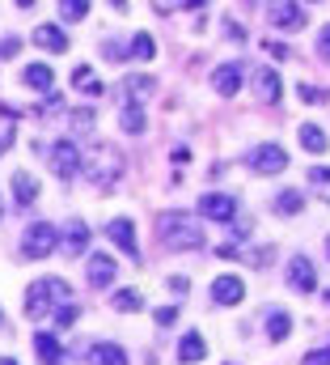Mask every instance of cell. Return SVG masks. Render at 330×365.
Returning <instances> with one entry per match:
<instances>
[{"label": "cell", "mask_w": 330, "mask_h": 365, "mask_svg": "<svg viewBox=\"0 0 330 365\" xmlns=\"http://www.w3.org/2000/svg\"><path fill=\"white\" fill-rule=\"evenodd\" d=\"M81 90L89 93V98H97V93H106V86H102V81H93V77H89V81H85Z\"/></svg>", "instance_id": "f35d334b"}, {"label": "cell", "mask_w": 330, "mask_h": 365, "mask_svg": "<svg viewBox=\"0 0 330 365\" xmlns=\"http://www.w3.org/2000/svg\"><path fill=\"white\" fill-rule=\"evenodd\" d=\"M68 297H73V284H68V280L43 276V280H34L30 293H26V314H30V319H43V314H51V310L68 306Z\"/></svg>", "instance_id": "7a4b0ae2"}, {"label": "cell", "mask_w": 330, "mask_h": 365, "mask_svg": "<svg viewBox=\"0 0 330 365\" xmlns=\"http://www.w3.org/2000/svg\"><path fill=\"white\" fill-rule=\"evenodd\" d=\"M34 349H38L43 365H60V357H64V353H60V340H55V336H47V331H38V336H34Z\"/></svg>", "instance_id": "603a6c76"}, {"label": "cell", "mask_w": 330, "mask_h": 365, "mask_svg": "<svg viewBox=\"0 0 330 365\" xmlns=\"http://www.w3.org/2000/svg\"><path fill=\"white\" fill-rule=\"evenodd\" d=\"M153 319H157V323H161V327H169V323H174V319H178V310H174V306H161V310H157V314H153Z\"/></svg>", "instance_id": "8d00e7d4"}, {"label": "cell", "mask_w": 330, "mask_h": 365, "mask_svg": "<svg viewBox=\"0 0 330 365\" xmlns=\"http://www.w3.org/2000/svg\"><path fill=\"white\" fill-rule=\"evenodd\" d=\"M51 170L64 182L73 179V175H81V153H77L73 140H55V145H51Z\"/></svg>", "instance_id": "8992f818"}, {"label": "cell", "mask_w": 330, "mask_h": 365, "mask_svg": "<svg viewBox=\"0 0 330 365\" xmlns=\"http://www.w3.org/2000/svg\"><path fill=\"white\" fill-rule=\"evenodd\" d=\"M153 51H157V47H153V38L140 30V34L132 38V56H136V60H153Z\"/></svg>", "instance_id": "83f0119b"}, {"label": "cell", "mask_w": 330, "mask_h": 365, "mask_svg": "<svg viewBox=\"0 0 330 365\" xmlns=\"http://www.w3.org/2000/svg\"><path fill=\"white\" fill-rule=\"evenodd\" d=\"M89 365H127V353L119 344H93L89 349Z\"/></svg>", "instance_id": "ffe728a7"}, {"label": "cell", "mask_w": 330, "mask_h": 365, "mask_svg": "<svg viewBox=\"0 0 330 365\" xmlns=\"http://www.w3.org/2000/svg\"><path fill=\"white\" fill-rule=\"evenodd\" d=\"M68 119H73V123H77L81 132H89V128H93V110H73Z\"/></svg>", "instance_id": "d6a6232c"}, {"label": "cell", "mask_w": 330, "mask_h": 365, "mask_svg": "<svg viewBox=\"0 0 330 365\" xmlns=\"http://www.w3.org/2000/svg\"><path fill=\"white\" fill-rule=\"evenodd\" d=\"M106 238H110V242H115L123 255H132V259L140 255V242H136V225H132L127 217H115V221L106 225Z\"/></svg>", "instance_id": "ba28073f"}, {"label": "cell", "mask_w": 330, "mask_h": 365, "mask_svg": "<svg viewBox=\"0 0 330 365\" xmlns=\"http://www.w3.org/2000/svg\"><path fill=\"white\" fill-rule=\"evenodd\" d=\"M17 51H21V38H4V43H0V60H4V56H17Z\"/></svg>", "instance_id": "74e56055"}, {"label": "cell", "mask_w": 330, "mask_h": 365, "mask_svg": "<svg viewBox=\"0 0 330 365\" xmlns=\"http://www.w3.org/2000/svg\"><path fill=\"white\" fill-rule=\"evenodd\" d=\"M157 238H161L165 251H199L208 242L191 212H165L161 221H157Z\"/></svg>", "instance_id": "6da1fadb"}, {"label": "cell", "mask_w": 330, "mask_h": 365, "mask_svg": "<svg viewBox=\"0 0 330 365\" xmlns=\"http://www.w3.org/2000/svg\"><path fill=\"white\" fill-rule=\"evenodd\" d=\"M60 13H64V21H81V17H89V4L85 0H68V4H60Z\"/></svg>", "instance_id": "f1b7e54d"}, {"label": "cell", "mask_w": 330, "mask_h": 365, "mask_svg": "<svg viewBox=\"0 0 330 365\" xmlns=\"http://www.w3.org/2000/svg\"><path fill=\"white\" fill-rule=\"evenodd\" d=\"M267 21H271L275 30H301V26H305V9H301V4H271V9H267Z\"/></svg>", "instance_id": "30bf717a"}, {"label": "cell", "mask_w": 330, "mask_h": 365, "mask_svg": "<svg viewBox=\"0 0 330 365\" xmlns=\"http://www.w3.org/2000/svg\"><path fill=\"white\" fill-rule=\"evenodd\" d=\"M21 81H26L30 90H38V93H51V86H55V73H51L47 64H30V68L21 73Z\"/></svg>", "instance_id": "ac0fdd59"}, {"label": "cell", "mask_w": 330, "mask_h": 365, "mask_svg": "<svg viewBox=\"0 0 330 365\" xmlns=\"http://www.w3.org/2000/svg\"><path fill=\"white\" fill-rule=\"evenodd\" d=\"M55 247H60V230L47 225V221H34V225L26 230V238H21V251H26L30 259H47Z\"/></svg>", "instance_id": "277c9868"}, {"label": "cell", "mask_w": 330, "mask_h": 365, "mask_svg": "<svg viewBox=\"0 0 330 365\" xmlns=\"http://www.w3.org/2000/svg\"><path fill=\"white\" fill-rule=\"evenodd\" d=\"M0 327H4V310H0Z\"/></svg>", "instance_id": "7bdbcfd3"}, {"label": "cell", "mask_w": 330, "mask_h": 365, "mask_svg": "<svg viewBox=\"0 0 330 365\" xmlns=\"http://www.w3.org/2000/svg\"><path fill=\"white\" fill-rule=\"evenodd\" d=\"M81 170L89 179L97 182L102 191H110L115 182L123 179V170H127V162H123V153L115 149V145H97L93 153H89V162H81Z\"/></svg>", "instance_id": "3957f363"}, {"label": "cell", "mask_w": 330, "mask_h": 365, "mask_svg": "<svg viewBox=\"0 0 330 365\" xmlns=\"http://www.w3.org/2000/svg\"><path fill=\"white\" fill-rule=\"evenodd\" d=\"M212 297L220 306H242L246 302V280L242 276H216L212 280Z\"/></svg>", "instance_id": "9c48e42d"}, {"label": "cell", "mask_w": 330, "mask_h": 365, "mask_svg": "<svg viewBox=\"0 0 330 365\" xmlns=\"http://www.w3.org/2000/svg\"><path fill=\"white\" fill-rule=\"evenodd\" d=\"M318 60H326V64H330V26L318 34Z\"/></svg>", "instance_id": "836d02e7"}, {"label": "cell", "mask_w": 330, "mask_h": 365, "mask_svg": "<svg viewBox=\"0 0 330 365\" xmlns=\"http://www.w3.org/2000/svg\"><path fill=\"white\" fill-rule=\"evenodd\" d=\"M288 284H292L297 293H314V289H318V272H314V264H309L305 255H297V259L288 264Z\"/></svg>", "instance_id": "8fae6325"}, {"label": "cell", "mask_w": 330, "mask_h": 365, "mask_svg": "<svg viewBox=\"0 0 330 365\" xmlns=\"http://www.w3.org/2000/svg\"><path fill=\"white\" fill-rule=\"evenodd\" d=\"M9 145H13V128H9V123H0V153H4Z\"/></svg>", "instance_id": "ab89813d"}, {"label": "cell", "mask_w": 330, "mask_h": 365, "mask_svg": "<svg viewBox=\"0 0 330 365\" xmlns=\"http://www.w3.org/2000/svg\"><path fill=\"white\" fill-rule=\"evenodd\" d=\"M309 182L314 187H326V200H330V166H314L309 170Z\"/></svg>", "instance_id": "4dcf8cb0"}, {"label": "cell", "mask_w": 330, "mask_h": 365, "mask_svg": "<svg viewBox=\"0 0 330 365\" xmlns=\"http://www.w3.org/2000/svg\"><path fill=\"white\" fill-rule=\"evenodd\" d=\"M115 272H119V264L110 255H89V284L93 289H106L115 280Z\"/></svg>", "instance_id": "4fadbf2b"}, {"label": "cell", "mask_w": 330, "mask_h": 365, "mask_svg": "<svg viewBox=\"0 0 330 365\" xmlns=\"http://www.w3.org/2000/svg\"><path fill=\"white\" fill-rule=\"evenodd\" d=\"M123 90H127V98H144L149 90H157V81H153V77H127Z\"/></svg>", "instance_id": "4316f807"}, {"label": "cell", "mask_w": 330, "mask_h": 365, "mask_svg": "<svg viewBox=\"0 0 330 365\" xmlns=\"http://www.w3.org/2000/svg\"><path fill=\"white\" fill-rule=\"evenodd\" d=\"M297 93H301V102H309V106H322V102H326V90H318V86H297Z\"/></svg>", "instance_id": "f546056e"}, {"label": "cell", "mask_w": 330, "mask_h": 365, "mask_svg": "<svg viewBox=\"0 0 330 365\" xmlns=\"http://www.w3.org/2000/svg\"><path fill=\"white\" fill-rule=\"evenodd\" d=\"M250 166H254L258 175H280V170L288 166V153H284L280 145H258V149L250 153Z\"/></svg>", "instance_id": "52a82bcc"}, {"label": "cell", "mask_w": 330, "mask_h": 365, "mask_svg": "<svg viewBox=\"0 0 330 365\" xmlns=\"http://www.w3.org/2000/svg\"><path fill=\"white\" fill-rule=\"evenodd\" d=\"M0 365H17V361H13V357H4V361H0Z\"/></svg>", "instance_id": "60d3db41"}, {"label": "cell", "mask_w": 330, "mask_h": 365, "mask_svg": "<svg viewBox=\"0 0 330 365\" xmlns=\"http://www.w3.org/2000/svg\"><path fill=\"white\" fill-rule=\"evenodd\" d=\"M326 302H330V293H326Z\"/></svg>", "instance_id": "ee69618b"}, {"label": "cell", "mask_w": 330, "mask_h": 365, "mask_svg": "<svg viewBox=\"0 0 330 365\" xmlns=\"http://www.w3.org/2000/svg\"><path fill=\"white\" fill-rule=\"evenodd\" d=\"M34 43H38V47H47V51H55V56H64V51H68V34H64L60 26H51V21L34 30Z\"/></svg>", "instance_id": "9a60e30c"}, {"label": "cell", "mask_w": 330, "mask_h": 365, "mask_svg": "<svg viewBox=\"0 0 330 365\" xmlns=\"http://www.w3.org/2000/svg\"><path fill=\"white\" fill-rule=\"evenodd\" d=\"M203 357H208L203 336H199V331H186V336L178 340V361H182V365H195V361H203Z\"/></svg>", "instance_id": "5bb4252c"}, {"label": "cell", "mask_w": 330, "mask_h": 365, "mask_svg": "<svg viewBox=\"0 0 330 365\" xmlns=\"http://www.w3.org/2000/svg\"><path fill=\"white\" fill-rule=\"evenodd\" d=\"M13 195H17V204H34L38 200V179L26 175V170H17L13 175Z\"/></svg>", "instance_id": "44dd1931"}, {"label": "cell", "mask_w": 330, "mask_h": 365, "mask_svg": "<svg viewBox=\"0 0 330 365\" xmlns=\"http://www.w3.org/2000/svg\"><path fill=\"white\" fill-rule=\"evenodd\" d=\"M326 251H330V242H326Z\"/></svg>", "instance_id": "f6af8a7d"}, {"label": "cell", "mask_w": 330, "mask_h": 365, "mask_svg": "<svg viewBox=\"0 0 330 365\" xmlns=\"http://www.w3.org/2000/svg\"><path fill=\"white\" fill-rule=\"evenodd\" d=\"M199 217H212V221H233V217H238V195H229V191L199 195Z\"/></svg>", "instance_id": "5b68a950"}, {"label": "cell", "mask_w": 330, "mask_h": 365, "mask_svg": "<svg viewBox=\"0 0 330 365\" xmlns=\"http://www.w3.org/2000/svg\"><path fill=\"white\" fill-rule=\"evenodd\" d=\"M301 365H330V349H322V353H305Z\"/></svg>", "instance_id": "d590c367"}, {"label": "cell", "mask_w": 330, "mask_h": 365, "mask_svg": "<svg viewBox=\"0 0 330 365\" xmlns=\"http://www.w3.org/2000/svg\"><path fill=\"white\" fill-rule=\"evenodd\" d=\"M0 221H4V204H0Z\"/></svg>", "instance_id": "b9f144b4"}, {"label": "cell", "mask_w": 330, "mask_h": 365, "mask_svg": "<svg viewBox=\"0 0 330 365\" xmlns=\"http://www.w3.org/2000/svg\"><path fill=\"white\" fill-rule=\"evenodd\" d=\"M123 128H127L132 136H140V132H144V110L127 102V106H123Z\"/></svg>", "instance_id": "484cf974"}, {"label": "cell", "mask_w": 330, "mask_h": 365, "mask_svg": "<svg viewBox=\"0 0 330 365\" xmlns=\"http://www.w3.org/2000/svg\"><path fill=\"white\" fill-rule=\"evenodd\" d=\"M254 90H258L262 102H280V90H284V86H280V73H275V68H258V73H254Z\"/></svg>", "instance_id": "2e32d148"}, {"label": "cell", "mask_w": 330, "mask_h": 365, "mask_svg": "<svg viewBox=\"0 0 330 365\" xmlns=\"http://www.w3.org/2000/svg\"><path fill=\"white\" fill-rule=\"evenodd\" d=\"M110 306H115V310H123V314H127V310L136 314V310H144V297H140L136 289H119V293L110 297Z\"/></svg>", "instance_id": "d4e9b609"}, {"label": "cell", "mask_w": 330, "mask_h": 365, "mask_svg": "<svg viewBox=\"0 0 330 365\" xmlns=\"http://www.w3.org/2000/svg\"><path fill=\"white\" fill-rule=\"evenodd\" d=\"M55 323H60V331L73 327V323H77V306H60V310H55Z\"/></svg>", "instance_id": "1f68e13d"}, {"label": "cell", "mask_w": 330, "mask_h": 365, "mask_svg": "<svg viewBox=\"0 0 330 365\" xmlns=\"http://www.w3.org/2000/svg\"><path fill=\"white\" fill-rule=\"evenodd\" d=\"M267 47V56H275V60H292V51L284 47V43H262Z\"/></svg>", "instance_id": "e575fe53"}, {"label": "cell", "mask_w": 330, "mask_h": 365, "mask_svg": "<svg viewBox=\"0 0 330 365\" xmlns=\"http://www.w3.org/2000/svg\"><path fill=\"white\" fill-rule=\"evenodd\" d=\"M212 86H216V93L233 98V93L242 90V64H220V68L212 73Z\"/></svg>", "instance_id": "7c38bea8"}, {"label": "cell", "mask_w": 330, "mask_h": 365, "mask_svg": "<svg viewBox=\"0 0 330 365\" xmlns=\"http://www.w3.org/2000/svg\"><path fill=\"white\" fill-rule=\"evenodd\" d=\"M267 336H271L275 344H284V340L292 336V319H288L284 310H271V314H267Z\"/></svg>", "instance_id": "7402d4cb"}, {"label": "cell", "mask_w": 330, "mask_h": 365, "mask_svg": "<svg viewBox=\"0 0 330 365\" xmlns=\"http://www.w3.org/2000/svg\"><path fill=\"white\" fill-rule=\"evenodd\" d=\"M89 242V225L85 221H68L64 225V255H81Z\"/></svg>", "instance_id": "e0dca14e"}, {"label": "cell", "mask_w": 330, "mask_h": 365, "mask_svg": "<svg viewBox=\"0 0 330 365\" xmlns=\"http://www.w3.org/2000/svg\"><path fill=\"white\" fill-rule=\"evenodd\" d=\"M301 204H305V195H301V191H292V187H284V191L275 195V212H280V217H297V212H301Z\"/></svg>", "instance_id": "cb8c5ba5"}, {"label": "cell", "mask_w": 330, "mask_h": 365, "mask_svg": "<svg viewBox=\"0 0 330 365\" xmlns=\"http://www.w3.org/2000/svg\"><path fill=\"white\" fill-rule=\"evenodd\" d=\"M297 136H301V149H309V153H326V132L318 128V123H301L297 128Z\"/></svg>", "instance_id": "d6986e66"}]
</instances>
